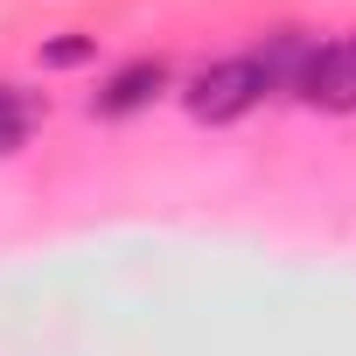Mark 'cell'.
<instances>
[{
	"label": "cell",
	"instance_id": "4",
	"mask_svg": "<svg viewBox=\"0 0 356 356\" xmlns=\"http://www.w3.org/2000/svg\"><path fill=\"white\" fill-rule=\"evenodd\" d=\"M29 126H35V105H29L15 84H0V154H15V147L29 140Z\"/></svg>",
	"mask_w": 356,
	"mask_h": 356
},
{
	"label": "cell",
	"instance_id": "1",
	"mask_svg": "<svg viewBox=\"0 0 356 356\" xmlns=\"http://www.w3.org/2000/svg\"><path fill=\"white\" fill-rule=\"evenodd\" d=\"M259 98H266V77H259V63H252V56L210 63V70L189 84V112H196V119H210V126H224V119H245Z\"/></svg>",
	"mask_w": 356,
	"mask_h": 356
},
{
	"label": "cell",
	"instance_id": "3",
	"mask_svg": "<svg viewBox=\"0 0 356 356\" xmlns=\"http://www.w3.org/2000/svg\"><path fill=\"white\" fill-rule=\"evenodd\" d=\"M161 84H168V63L161 56H140V63H126V70L105 77V91L91 98V112H140Z\"/></svg>",
	"mask_w": 356,
	"mask_h": 356
},
{
	"label": "cell",
	"instance_id": "2",
	"mask_svg": "<svg viewBox=\"0 0 356 356\" xmlns=\"http://www.w3.org/2000/svg\"><path fill=\"white\" fill-rule=\"evenodd\" d=\"M300 98L328 105V112H356V35L342 42H321L300 70Z\"/></svg>",
	"mask_w": 356,
	"mask_h": 356
},
{
	"label": "cell",
	"instance_id": "5",
	"mask_svg": "<svg viewBox=\"0 0 356 356\" xmlns=\"http://www.w3.org/2000/svg\"><path fill=\"white\" fill-rule=\"evenodd\" d=\"M84 56H91V42H84V35H70V42H49V49H42V63H56V70H70V63H84Z\"/></svg>",
	"mask_w": 356,
	"mask_h": 356
}]
</instances>
